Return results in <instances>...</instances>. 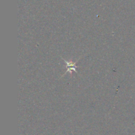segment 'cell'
<instances>
[{
  "label": "cell",
  "instance_id": "1",
  "mask_svg": "<svg viewBox=\"0 0 135 135\" xmlns=\"http://www.w3.org/2000/svg\"><path fill=\"white\" fill-rule=\"evenodd\" d=\"M63 61H65V63H66L67 69V70L66 73H65L69 72V73L71 74L72 71H73L75 72V73H77V65H76V64H77V62H72V61H66V60H63Z\"/></svg>",
  "mask_w": 135,
  "mask_h": 135
}]
</instances>
